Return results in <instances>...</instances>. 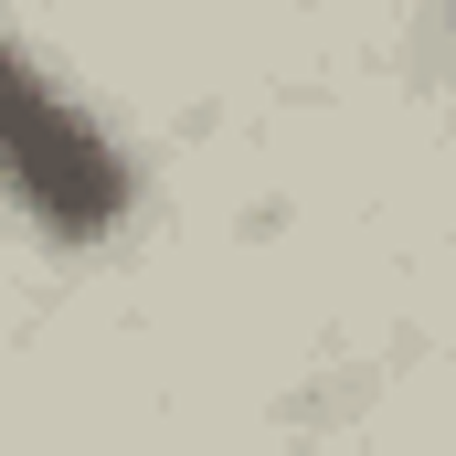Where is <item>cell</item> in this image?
Returning <instances> with one entry per match:
<instances>
[{
	"instance_id": "1",
	"label": "cell",
	"mask_w": 456,
	"mask_h": 456,
	"mask_svg": "<svg viewBox=\"0 0 456 456\" xmlns=\"http://www.w3.org/2000/svg\"><path fill=\"white\" fill-rule=\"evenodd\" d=\"M0 202L43 244H107L138 202V170L21 32H0Z\"/></svg>"
}]
</instances>
